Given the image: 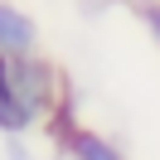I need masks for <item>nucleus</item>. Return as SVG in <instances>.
Masks as SVG:
<instances>
[{
  "instance_id": "4",
  "label": "nucleus",
  "mask_w": 160,
  "mask_h": 160,
  "mask_svg": "<svg viewBox=\"0 0 160 160\" xmlns=\"http://www.w3.org/2000/svg\"><path fill=\"white\" fill-rule=\"evenodd\" d=\"M34 121H29V112H24V102H20V92H15V73H10V58L0 53V136L5 141H24V136H34Z\"/></svg>"
},
{
  "instance_id": "5",
  "label": "nucleus",
  "mask_w": 160,
  "mask_h": 160,
  "mask_svg": "<svg viewBox=\"0 0 160 160\" xmlns=\"http://www.w3.org/2000/svg\"><path fill=\"white\" fill-rule=\"evenodd\" d=\"M136 20L146 29V39L160 49V0H136Z\"/></svg>"
},
{
  "instance_id": "7",
  "label": "nucleus",
  "mask_w": 160,
  "mask_h": 160,
  "mask_svg": "<svg viewBox=\"0 0 160 160\" xmlns=\"http://www.w3.org/2000/svg\"><path fill=\"white\" fill-rule=\"evenodd\" d=\"M131 5H136V0H131Z\"/></svg>"
},
{
  "instance_id": "6",
  "label": "nucleus",
  "mask_w": 160,
  "mask_h": 160,
  "mask_svg": "<svg viewBox=\"0 0 160 160\" xmlns=\"http://www.w3.org/2000/svg\"><path fill=\"white\" fill-rule=\"evenodd\" d=\"M0 160H39V155H34L24 141H5V155H0Z\"/></svg>"
},
{
  "instance_id": "3",
  "label": "nucleus",
  "mask_w": 160,
  "mask_h": 160,
  "mask_svg": "<svg viewBox=\"0 0 160 160\" xmlns=\"http://www.w3.org/2000/svg\"><path fill=\"white\" fill-rule=\"evenodd\" d=\"M58 155H68V160H131L126 150H121V141H112L107 131H97V126H73L68 136L58 141Z\"/></svg>"
},
{
  "instance_id": "2",
  "label": "nucleus",
  "mask_w": 160,
  "mask_h": 160,
  "mask_svg": "<svg viewBox=\"0 0 160 160\" xmlns=\"http://www.w3.org/2000/svg\"><path fill=\"white\" fill-rule=\"evenodd\" d=\"M34 49H39V20L15 0H0V53L20 58V53H34Z\"/></svg>"
},
{
  "instance_id": "1",
  "label": "nucleus",
  "mask_w": 160,
  "mask_h": 160,
  "mask_svg": "<svg viewBox=\"0 0 160 160\" xmlns=\"http://www.w3.org/2000/svg\"><path fill=\"white\" fill-rule=\"evenodd\" d=\"M10 73H15V92H20L29 121H34V126H44V121L53 117V107L68 97V78H63V68L49 58V53L34 49V53L10 58Z\"/></svg>"
}]
</instances>
